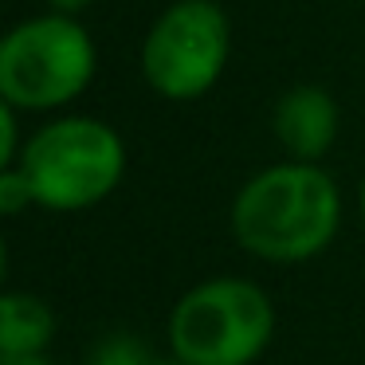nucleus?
<instances>
[{"instance_id":"1","label":"nucleus","mask_w":365,"mask_h":365,"mask_svg":"<svg viewBox=\"0 0 365 365\" xmlns=\"http://www.w3.org/2000/svg\"><path fill=\"white\" fill-rule=\"evenodd\" d=\"M341 197L314 161H287L255 173L232 205L240 247L267 263H302L334 240Z\"/></svg>"},{"instance_id":"2","label":"nucleus","mask_w":365,"mask_h":365,"mask_svg":"<svg viewBox=\"0 0 365 365\" xmlns=\"http://www.w3.org/2000/svg\"><path fill=\"white\" fill-rule=\"evenodd\" d=\"M16 165L32 181L36 205L51 212H79L118 189L126 173V145L118 130L98 118H59L36 130Z\"/></svg>"},{"instance_id":"3","label":"nucleus","mask_w":365,"mask_h":365,"mask_svg":"<svg viewBox=\"0 0 365 365\" xmlns=\"http://www.w3.org/2000/svg\"><path fill=\"white\" fill-rule=\"evenodd\" d=\"M275 334V307L252 279H208L169 318V346L185 365H252Z\"/></svg>"},{"instance_id":"4","label":"nucleus","mask_w":365,"mask_h":365,"mask_svg":"<svg viewBox=\"0 0 365 365\" xmlns=\"http://www.w3.org/2000/svg\"><path fill=\"white\" fill-rule=\"evenodd\" d=\"M95 79V43L67 12L16 24L0 40V98L16 110H56Z\"/></svg>"},{"instance_id":"5","label":"nucleus","mask_w":365,"mask_h":365,"mask_svg":"<svg viewBox=\"0 0 365 365\" xmlns=\"http://www.w3.org/2000/svg\"><path fill=\"white\" fill-rule=\"evenodd\" d=\"M228 16L212 0H173L142 43V75L161 98L189 103L216 87L228 63Z\"/></svg>"},{"instance_id":"6","label":"nucleus","mask_w":365,"mask_h":365,"mask_svg":"<svg viewBox=\"0 0 365 365\" xmlns=\"http://www.w3.org/2000/svg\"><path fill=\"white\" fill-rule=\"evenodd\" d=\"M275 138L294 161H318L338 138V103L322 87H294L275 106Z\"/></svg>"},{"instance_id":"7","label":"nucleus","mask_w":365,"mask_h":365,"mask_svg":"<svg viewBox=\"0 0 365 365\" xmlns=\"http://www.w3.org/2000/svg\"><path fill=\"white\" fill-rule=\"evenodd\" d=\"M56 334V314L36 294L9 291L0 299V354H43Z\"/></svg>"},{"instance_id":"8","label":"nucleus","mask_w":365,"mask_h":365,"mask_svg":"<svg viewBox=\"0 0 365 365\" xmlns=\"http://www.w3.org/2000/svg\"><path fill=\"white\" fill-rule=\"evenodd\" d=\"M83 365H153V357H150V349H145L138 338H130V334H114V338L98 341Z\"/></svg>"},{"instance_id":"9","label":"nucleus","mask_w":365,"mask_h":365,"mask_svg":"<svg viewBox=\"0 0 365 365\" xmlns=\"http://www.w3.org/2000/svg\"><path fill=\"white\" fill-rule=\"evenodd\" d=\"M36 205V192H32V181L24 177L20 165H9L0 173V212H20V208Z\"/></svg>"},{"instance_id":"10","label":"nucleus","mask_w":365,"mask_h":365,"mask_svg":"<svg viewBox=\"0 0 365 365\" xmlns=\"http://www.w3.org/2000/svg\"><path fill=\"white\" fill-rule=\"evenodd\" d=\"M20 150H16V106L0 98V169L16 165Z\"/></svg>"},{"instance_id":"11","label":"nucleus","mask_w":365,"mask_h":365,"mask_svg":"<svg viewBox=\"0 0 365 365\" xmlns=\"http://www.w3.org/2000/svg\"><path fill=\"white\" fill-rule=\"evenodd\" d=\"M0 365H51L43 354H0Z\"/></svg>"},{"instance_id":"12","label":"nucleus","mask_w":365,"mask_h":365,"mask_svg":"<svg viewBox=\"0 0 365 365\" xmlns=\"http://www.w3.org/2000/svg\"><path fill=\"white\" fill-rule=\"evenodd\" d=\"M51 12H67V16H75V12H83L87 4H95V0H48Z\"/></svg>"},{"instance_id":"13","label":"nucleus","mask_w":365,"mask_h":365,"mask_svg":"<svg viewBox=\"0 0 365 365\" xmlns=\"http://www.w3.org/2000/svg\"><path fill=\"white\" fill-rule=\"evenodd\" d=\"M153 365H185V361H177V357H161V361H153Z\"/></svg>"},{"instance_id":"14","label":"nucleus","mask_w":365,"mask_h":365,"mask_svg":"<svg viewBox=\"0 0 365 365\" xmlns=\"http://www.w3.org/2000/svg\"><path fill=\"white\" fill-rule=\"evenodd\" d=\"M361 220H365V181H361Z\"/></svg>"}]
</instances>
